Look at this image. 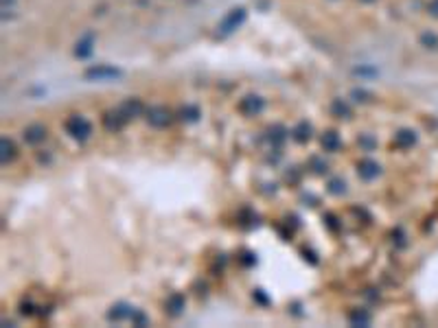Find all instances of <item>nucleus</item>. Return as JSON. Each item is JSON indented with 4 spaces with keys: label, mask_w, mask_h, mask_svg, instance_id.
<instances>
[{
    "label": "nucleus",
    "mask_w": 438,
    "mask_h": 328,
    "mask_svg": "<svg viewBox=\"0 0 438 328\" xmlns=\"http://www.w3.org/2000/svg\"><path fill=\"white\" fill-rule=\"evenodd\" d=\"M64 129H66V134L72 138V140H79V142H84L92 136V122L88 118H84L81 114H72V116L64 122Z\"/></svg>",
    "instance_id": "obj_1"
},
{
    "label": "nucleus",
    "mask_w": 438,
    "mask_h": 328,
    "mask_svg": "<svg viewBox=\"0 0 438 328\" xmlns=\"http://www.w3.org/2000/svg\"><path fill=\"white\" fill-rule=\"evenodd\" d=\"M145 118H147V122L153 127V129H165L171 125V112H169L165 105H151V108L145 110Z\"/></svg>",
    "instance_id": "obj_2"
},
{
    "label": "nucleus",
    "mask_w": 438,
    "mask_h": 328,
    "mask_svg": "<svg viewBox=\"0 0 438 328\" xmlns=\"http://www.w3.org/2000/svg\"><path fill=\"white\" fill-rule=\"evenodd\" d=\"M246 18H248V11L243 9V7H234V9H230L226 13V18L222 20V24H219V33H222V35H230V33H234L243 22H246Z\"/></svg>",
    "instance_id": "obj_3"
},
{
    "label": "nucleus",
    "mask_w": 438,
    "mask_h": 328,
    "mask_svg": "<svg viewBox=\"0 0 438 328\" xmlns=\"http://www.w3.org/2000/svg\"><path fill=\"white\" fill-rule=\"evenodd\" d=\"M237 110H239V114H243V116L252 118V116H258V114L265 110V101L258 94H246L237 103Z\"/></svg>",
    "instance_id": "obj_4"
},
{
    "label": "nucleus",
    "mask_w": 438,
    "mask_h": 328,
    "mask_svg": "<svg viewBox=\"0 0 438 328\" xmlns=\"http://www.w3.org/2000/svg\"><path fill=\"white\" fill-rule=\"evenodd\" d=\"M84 77H86L88 81H105V79H116V77H121V70H118V68H112V66L99 64V66H92V68H88V70L84 72Z\"/></svg>",
    "instance_id": "obj_5"
},
{
    "label": "nucleus",
    "mask_w": 438,
    "mask_h": 328,
    "mask_svg": "<svg viewBox=\"0 0 438 328\" xmlns=\"http://www.w3.org/2000/svg\"><path fill=\"white\" fill-rule=\"evenodd\" d=\"M46 136H48V131L44 125H39V122H33V125H29L27 129L22 131V138H24V142L31 145V147H37V145H42L46 140Z\"/></svg>",
    "instance_id": "obj_6"
},
{
    "label": "nucleus",
    "mask_w": 438,
    "mask_h": 328,
    "mask_svg": "<svg viewBox=\"0 0 438 328\" xmlns=\"http://www.w3.org/2000/svg\"><path fill=\"white\" fill-rule=\"evenodd\" d=\"M357 175H360V179H364V182H372V179H377L381 175L379 162H375L372 158H364L357 164Z\"/></svg>",
    "instance_id": "obj_7"
},
{
    "label": "nucleus",
    "mask_w": 438,
    "mask_h": 328,
    "mask_svg": "<svg viewBox=\"0 0 438 328\" xmlns=\"http://www.w3.org/2000/svg\"><path fill=\"white\" fill-rule=\"evenodd\" d=\"M127 120H129V118L125 116L123 112H121V108L103 114V127L108 129V131H118V129H123V127L127 125Z\"/></svg>",
    "instance_id": "obj_8"
},
{
    "label": "nucleus",
    "mask_w": 438,
    "mask_h": 328,
    "mask_svg": "<svg viewBox=\"0 0 438 328\" xmlns=\"http://www.w3.org/2000/svg\"><path fill=\"white\" fill-rule=\"evenodd\" d=\"M329 112H331V116L340 118V120H348L353 116V108H351V103H348L346 98H333L331 105H329Z\"/></svg>",
    "instance_id": "obj_9"
},
{
    "label": "nucleus",
    "mask_w": 438,
    "mask_h": 328,
    "mask_svg": "<svg viewBox=\"0 0 438 328\" xmlns=\"http://www.w3.org/2000/svg\"><path fill=\"white\" fill-rule=\"evenodd\" d=\"M320 145H322V149L327 153H337L340 149H342V138H340V134L335 129H329V131H324V134L320 136Z\"/></svg>",
    "instance_id": "obj_10"
},
{
    "label": "nucleus",
    "mask_w": 438,
    "mask_h": 328,
    "mask_svg": "<svg viewBox=\"0 0 438 328\" xmlns=\"http://www.w3.org/2000/svg\"><path fill=\"white\" fill-rule=\"evenodd\" d=\"M291 138L298 142V145H305V142H309L311 140V134H313V127H311V122H307V120H300L296 122V127L289 131Z\"/></svg>",
    "instance_id": "obj_11"
},
{
    "label": "nucleus",
    "mask_w": 438,
    "mask_h": 328,
    "mask_svg": "<svg viewBox=\"0 0 438 328\" xmlns=\"http://www.w3.org/2000/svg\"><path fill=\"white\" fill-rule=\"evenodd\" d=\"M118 108H121V112H123L129 120L136 118V116H141V114H145V105H143L141 98H125V101L121 103Z\"/></svg>",
    "instance_id": "obj_12"
},
{
    "label": "nucleus",
    "mask_w": 438,
    "mask_h": 328,
    "mask_svg": "<svg viewBox=\"0 0 438 328\" xmlns=\"http://www.w3.org/2000/svg\"><path fill=\"white\" fill-rule=\"evenodd\" d=\"M184 306H186V300H184L182 293H171L167 298V302H165V309H167V313L171 315V317L182 315L184 313Z\"/></svg>",
    "instance_id": "obj_13"
},
{
    "label": "nucleus",
    "mask_w": 438,
    "mask_h": 328,
    "mask_svg": "<svg viewBox=\"0 0 438 328\" xmlns=\"http://www.w3.org/2000/svg\"><path fill=\"white\" fill-rule=\"evenodd\" d=\"M134 313V306H129L127 302H118V304H114L110 311H108V319L110 322H125V319H129Z\"/></svg>",
    "instance_id": "obj_14"
},
{
    "label": "nucleus",
    "mask_w": 438,
    "mask_h": 328,
    "mask_svg": "<svg viewBox=\"0 0 438 328\" xmlns=\"http://www.w3.org/2000/svg\"><path fill=\"white\" fill-rule=\"evenodd\" d=\"M15 158H18V147H15V142L11 138H3L0 140V160H3V164H11Z\"/></svg>",
    "instance_id": "obj_15"
},
{
    "label": "nucleus",
    "mask_w": 438,
    "mask_h": 328,
    "mask_svg": "<svg viewBox=\"0 0 438 328\" xmlns=\"http://www.w3.org/2000/svg\"><path fill=\"white\" fill-rule=\"evenodd\" d=\"M291 134L289 131L283 127V125H274L272 129H270V134H267V140H270V145L274 147V149H281L283 145H285V140L289 138Z\"/></svg>",
    "instance_id": "obj_16"
},
{
    "label": "nucleus",
    "mask_w": 438,
    "mask_h": 328,
    "mask_svg": "<svg viewBox=\"0 0 438 328\" xmlns=\"http://www.w3.org/2000/svg\"><path fill=\"white\" fill-rule=\"evenodd\" d=\"M370 322H372V315L366 309H353L348 313V324L351 326H370Z\"/></svg>",
    "instance_id": "obj_17"
},
{
    "label": "nucleus",
    "mask_w": 438,
    "mask_h": 328,
    "mask_svg": "<svg viewBox=\"0 0 438 328\" xmlns=\"http://www.w3.org/2000/svg\"><path fill=\"white\" fill-rule=\"evenodd\" d=\"M416 142V136H414V131H410V129H399L394 134V145L399 147V149H408V147H412Z\"/></svg>",
    "instance_id": "obj_18"
},
{
    "label": "nucleus",
    "mask_w": 438,
    "mask_h": 328,
    "mask_svg": "<svg viewBox=\"0 0 438 328\" xmlns=\"http://www.w3.org/2000/svg\"><path fill=\"white\" fill-rule=\"evenodd\" d=\"M92 44H94V39L92 35H86V37H81L77 46H75V55L79 57V59H88V57L92 55Z\"/></svg>",
    "instance_id": "obj_19"
},
{
    "label": "nucleus",
    "mask_w": 438,
    "mask_h": 328,
    "mask_svg": "<svg viewBox=\"0 0 438 328\" xmlns=\"http://www.w3.org/2000/svg\"><path fill=\"white\" fill-rule=\"evenodd\" d=\"M200 116H202V112H200L197 105H182L180 108V118L184 122H197Z\"/></svg>",
    "instance_id": "obj_20"
},
{
    "label": "nucleus",
    "mask_w": 438,
    "mask_h": 328,
    "mask_svg": "<svg viewBox=\"0 0 438 328\" xmlns=\"http://www.w3.org/2000/svg\"><path fill=\"white\" fill-rule=\"evenodd\" d=\"M327 191H329V195L342 197V195H346V182L342 177H331L329 184H327Z\"/></svg>",
    "instance_id": "obj_21"
},
{
    "label": "nucleus",
    "mask_w": 438,
    "mask_h": 328,
    "mask_svg": "<svg viewBox=\"0 0 438 328\" xmlns=\"http://www.w3.org/2000/svg\"><path fill=\"white\" fill-rule=\"evenodd\" d=\"M309 169L313 171L315 175H324V173L329 171V164L324 162L320 155H313V158H309Z\"/></svg>",
    "instance_id": "obj_22"
},
{
    "label": "nucleus",
    "mask_w": 438,
    "mask_h": 328,
    "mask_svg": "<svg viewBox=\"0 0 438 328\" xmlns=\"http://www.w3.org/2000/svg\"><path fill=\"white\" fill-rule=\"evenodd\" d=\"M357 145H360L362 151H372V149L377 147V138L370 136V134H362V136L357 138Z\"/></svg>",
    "instance_id": "obj_23"
},
{
    "label": "nucleus",
    "mask_w": 438,
    "mask_h": 328,
    "mask_svg": "<svg viewBox=\"0 0 438 328\" xmlns=\"http://www.w3.org/2000/svg\"><path fill=\"white\" fill-rule=\"evenodd\" d=\"M351 98H353L355 103H370L372 94H370V92H366V90H362V88H355L353 92H351Z\"/></svg>",
    "instance_id": "obj_24"
},
{
    "label": "nucleus",
    "mask_w": 438,
    "mask_h": 328,
    "mask_svg": "<svg viewBox=\"0 0 438 328\" xmlns=\"http://www.w3.org/2000/svg\"><path fill=\"white\" fill-rule=\"evenodd\" d=\"M129 322H132L134 326H147L149 324V317L145 315L141 309H134V313H132V317H129Z\"/></svg>",
    "instance_id": "obj_25"
},
{
    "label": "nucleus",
    "mask_w": 438,
    "mask_h": 328,
    "mask_svg": "<svg viewBox=\"0 0 438 328\" xmlns=\"http://www.w3.org/2000/svg\"><path fill=\"white\" fill-rule=\"evenodd\" d=\"M239 262H241L243 267H252L254 262H256V256H254L252 252H243L241 256H239Z\"/></svg>",
    "instance_id": "obj_26"
},
{
    "label": "nucleus",
    "mask_w": 438,
    "mask_h": 328,
    "mask_svg": "<svg viewBox=\"0 0 438 328\" xmlns=\"http://www.w3.org/2000/svg\"><path fill=\"white\" fill-rule=\"evenodd\" d=\"M421 39H423V44H427V46H432V48H434V46L438 44V39H436L434 35H429V33H425V35H423V37H421Z\"/></svg>",
    "instance_id": "obj_27"
},
{
    "label": "nucleus",
    "mask_w": 438,
    "mask_h": 328,
    "mask_svg": "<svg viewBox=\"0 0 438 328\" xmlns=\"http://www.w3.org/2000/svg\"><path fill=\"white\" fill-rule=\"evenodd\" d=\"M324 219H327V225L331 230H337V223H335V217L333 215H324Z\"/></svg>",
    "instance_id": "obj_28"
},
{
    "label": "nucleus",
    "mask_w": 438,
    "mask_h": 328,
    "mask_svg": "<svg viewBox=\"0 0 438 328\" xmlns=\"http://www.w3.org/2000/svg\"><path fill=\"white\" fill-rule=\"evenodd\" d=\"M254 298H256L258 302H261V304H267V298H265V293H263L261 289H256V291H254Z\"/></svg>",
    "instance_id": "obj_29"
},
{
    "label": "nucleus",
    "mask_w": 438,
    "mask_h": 328,
    "mask_svg": "<svg viewBox=\"0 0 438 328\" xmlns=\"http://www.w3.org/2000/svg\"><path fill=\"white\" fill-rule=\"evenodd\" d=\"M303 254H305V260L309 258V260L313 262V265H315V262H318V258H315V254H313V252H307V250H303Z\"/></svg>",
    "instance_id": "obj_30"
},
{
    "label": "nucleus",
    "mask_w": 438,
    "mask_h": 328,
    "mask_svg": "<svg viewBox=\"0 0 438 328\" xmlns=\"http://www.w3.org/2000/svg\"><path fill=\"white\" fill-rule=\"evenodd\" d=\"M432 13L438 15V0H434V3H432Z\"/></svg>",
    "instance_id": "obj_31"
},
{
    "label": "nucleus",
    "mask_w": 438,
    "mask_h": 328,
    "mask_svg": "<svg viewBox=\"0 0 438 328\" xmlns=\"http://www.w3.org/2000/svg\"><path fill=\"white\" fill-rule=\"evenodd\" d=\"M362 3H375V0H362Z\"/></svg>",
    "instance_id": "obj_32"
}]
</instances>
